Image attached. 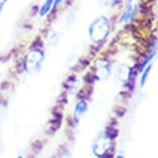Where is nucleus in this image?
Segmentation results:
<instances>
[{
    "instance_id": "11",
    "label": "nucleus",
    "mask_w": 158,
    "mask_h": 158,
    "mask_svg": "<svg viewBox=\"0 0 158 158\" xmlns=\"http://www.w3.org/2000/svg\"><path fill=\"white\" fill-rule=\"evenodd\" d=\"M65 2V0H54V4H53V10H56L57 8H59Z\"/></svg>"
},
{
    "instance_id": "15",
    "label": "nucleus",
    "mask_w": 158,
    "mask_h": 158,
    "mask_svg": "<svg viewBox=\"0 0 158 158\" xmlns=\"http://www.w3.org/2000/svg\"><path fill=\"white\" fill-rule=\"evenodd\" d=\"M1 76H2V73H1V70H0V79H1Z\"/></svg>"
},
{
    "instance_id": "9",
    "label": "nucleus",
    "mask_w": 158,
    "mask_h": 158,
    "mask_svg": "<svg viewBox=\"0 0 158 158\" xmlns=\"http://www.w3.org/2000/svg\"><path fill=\"white\" fill-rule=\"evenodd\" d=\"M153 68V63H150L146 66L144 69L141 71V79H139V86L143 88L146 85V83L148 81V77L150 76L151 69Z\"/></svg>"
},
{
    "instance_id": "13",
    "label": "nucleus",
    "mask_w": 158,
    "mask_h": 158,
    "mask_svg": "<svg viewBox=\"0 0 158 158\" xmlns=\"http://www.w3.org/2000/svg\"><path fill=\"white\" fill-rule=\"evenodd\" d=\"M116 158H124V157H123V156H121V155H118V156L116 157Z\"/></svg>"
},
{
    "instance_id": "1",
    "label": "nucleus",
    "mask_w": 158,
    "mask_h": 158,
    "mask_svg": "<svg viewBox=\"0 0 158 158\" xmlns=\"http://www.w3.org/2000/svg\"><path fill=\"white\" fill-rule=\"evenodd\" d=\"M88 36L94 44H100L109 38L112 32V23L109 17L98 16L88 25Z\"/></svg>"
},
{
    "instance_id": "2",
    "label": "nucleus",
    "mask_w": 158,
    "mask_h": 158,
    "mask_svg": "<svg viewBox=\"0 0 158 158\" xmlns=\"http://www.w3.org/2000/svg\"><path fill=\"white\" fill-rule=\"evenodd\" d=\"M46 61V54L40 48L30 50L27 52L24 58V69L29 74H37L43 69L44 63Z\"/></svg>"
},
{
    "instance_id": "14",
    "label": "nucleus",
    "mask_w": 158,
    "mask_h": 158,
    "mask_svg": "<svg viewBox=\"0 0 158 158\" xmlns=\"http://www.w3.org/2000/svg\"><path fill=\"white\" fill-rule=\"evenodd\" d=\"M0 37H1V26H0Z\"/></svg>"
},
{
    "instance_id": "6",
    "label": "nucleus",
    "mask_w": 158,
    "mask_h": 158,
    "mask_svg": "<svg viewBox=\"0 0 158 158\" xmlns=\"http://www.w3.org/2000/svg\"><path fill=\"white\" fill-rule=\"evenodd\" d=\"M111 73H112V66L111 63L108 60L102 59V60L98 61V63L96 65V74L98 79L106 80L111 76Z\"/></svg>"
},
{
    "instance_id": "16",
    "label": "nucleus",
    "mask_w": 158,
    "mask_h": 158,
    "mask_svg": "<svg viewBox=\"0 0 158 158\" xmlns=\"http://www.w3.org/2000/svg\"><path fill=\"white\" fill-rule=\"evenodd\" d=\"M17 158H24V157H23V156H18Z\"/></svg>"
},
{
    "instance_id": "5",
    "label": "nucleus",
    "mask_w": 158,
    "mask_h": 158,
    "mask_svg": "<svg viewBox=\"0 0 158 158\" xmlns=\"http://www.w3.org/2000/svg\"><path fill=\"white\" fill-rule=\"evenodd\" d=\"M88 108H89V104H88V101L86 99H80L76 103L74 106V109H73V121L74 123L77 124L80 122V120L83 118L86 113L88 111Z\"/></svg>"
},
{
    "instance_id": "4",
    "label": "nucleus",
    "mask_w": 158,
    "mask_h": 158,
    "mask_svg": "<svg viewBox=\"0 0 158 158\" xmlns=\"http://www.w3.org/2000/svg\"><path fill=\"white\" fill-rule=\"evenodd\" d=\"M111 139V136L108 135H104L99 136L93 145V153L99 158H106L109 155V150L111 146L109 145V141Z\"/></svg>"
},
{
    "instance_id": "10",
    "label": "nucleus",
    "mask_w": 158,
    "mask_h": 158,
    "mask_svg": "<svg viewBox=\"0 0 158 158\" xmlns=\"http://www.w3.org/2000/svg\"><path fill=\"white\" fill-rule=\"evenodd\" d=\"M99 3L102 5V6H106V7H112L114 5L117 4V2L119 0H98Z\"/></svg>"
},
{
    "instance_id": "3",
    "label": "nucleus",
    "mask_w": 158,
    "mask_h": 158,
    "mask_svg": "<svg viewBox=\"0 0 158 158\" xmlns=\"http://www.w3.org/2000/svg\"><path fill=\"white\" fill-rule=\"evenodd\" d=\"M139 13V4L135 0H125L121 16L119 17V23L124 24L133 22Z\"/></svg>"
},
{
    "instance_id": "7",
    "label": "nucleus",
    "mask_w": 158,
    "mask_h": 158,
    "mask_svg": "<svg viewBox=\"0 0 158 158\" xmlns=\"http://www.w3.org/2000/svg\"><path fill=\"white\" fill-rule=\"evenodd\" d=\"M157 51H158V40L155 38L154 41H153V44L151 46L150 50H149V52L147 53L146 58L144 59V61L141 63V65H139V73H141V71L144 69V68L147 66L148 64L152 63V61H153V59L155 58V56H156V54H157Z\"/></svg>"
},
{
    "instance_id": "12",
    "label": "nucleus",
    "mask_w": 158,
    "mask_h": 158,
    "mask_svg": "<svg viewBox=\"0 0 158 158\" xmlns=\"http://www.w3.org/2000/svg\"><path fill=\"white\" fill-rule=\"evenodd\" d=\"M8 1H10V0H0V14L4 10V8H5V6H6Z\"/></svg>"
},
{
    "instance_id": "8",
    "label": "nucleus",
    "mask_w": 158,
    "mask_h": 158,
    "mask_svg": "<svg viewBox=\"0 0 158 158\" xmlns=\"http://www.w3.org/2000/svg\"><path fill=\"white\" fill-rule=\"evenodd\" d=\"M53 4H54V0H44L38 10V16L40 18L47 17L53 10Z\"/></svg>"
}]
</instances>
